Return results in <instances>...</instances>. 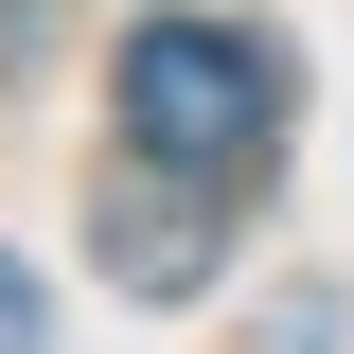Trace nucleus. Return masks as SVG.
<instances>
[{"label":"nucleus","mask_w":354,"mask_h":354,"mask_svg":"<svg viewBox=\"0 0 354 354\" xmlns=\"http://www.w3.org/2000/svg\"><path fill=\"white\" fill-rule=\"evenodd\" d=\"M106 88H124V142L160 177H248L266 142H283V71H266V36H230V18H142Z\"/></svg>","instance_id":"obj_1"},{"label":"nucleus","mask_w":354,"mask_h":354,"mask_svg":"<svg viewBox=\"0 0 354 354\" xmlns=\"http://www.w3.org/2000/svg\"><path fill=\"white\" fill-rule=\"evenodd\" d=\"M88 230H106V283H142V301H195V283H213V213H195L160 160L106 177V213H88Z\"/></svg>","instance_id":"obj_2"},{"label":"nucleus","mask_w":354,"mask_h":354,"mask_svg":"<svg viewBox=\"0 0 354 354\" xmlns=\"http://www.w3.org/2000/svg\"><path fill=\"white\" fill-rule=\"evenodd\" d=\"M0 354H53V301H36V266L0 248Z\"/></svg>","instance_id":"obj_3"}]
</instances>
